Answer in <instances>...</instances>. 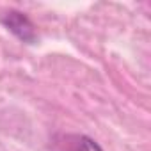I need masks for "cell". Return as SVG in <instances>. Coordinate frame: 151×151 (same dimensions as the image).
Here are the masks:
<instances>
[{"mask_svg": "<svg viewBox=\"0 0 151 151\" xmlns=\"http://www.w3.org/2000/svg\"><path fill=\"white\" fill-rule=\"evenodd\" d=\"M0 23H2L13 36H16L20 41H23L27 45H32L37 39V34H36V29H34L32 22L20 11L11 9L4 14H0Z\"/></svg>", "mask_w": 151, "mask_h": 151, "instance_id": "obj_1", "label": "cell"}, {"mask_svg": "<svg viewBox=\"0 0 151 151\" xmlns=\"http://www.w3.org/2000/svg\"><path fill=\"white\" fill-rule=\"evenodd\" d=\"M78 151H103L101 149V146L96 142V140H93L91 137H80V140H78Z\"/></svg>", "mask_w": 151, "mask_h": 151, "instance_id": "obj_2", "label": "cell"}]
</instances>
